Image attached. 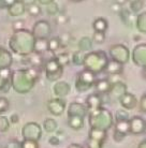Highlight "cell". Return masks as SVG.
I'll list each match as a JSON object with an SVG mask.
<instances>
[{
	"label": "cell",
	"instance_id": "cell-1",
	"mask_svg": "<svg viewBox=\"0 0 146 148\" xmlns=\"http://www.w3.org/2000/svg\"><path fill=\"white\" fill-rule=\"evenodd\" d=\"M39 79V71L36 67L12 71L11 87L17 93H28L32 90Z\"/></svg>",
	"mask_w": 146,
	"mask_h": 148
},
{
	"label": "cell",
	"instance_id": "cell-2",
	"mask_svg": "<svg viewBox=\"0 0 146 148\" xmlns=\"http://www.w3.org/2000/svg\"><path fill=\"white\" fill-rule=\"evenodd\" d=\"M34 34L28 29L16 30L13 32L9 40V47L15 54L23 57L31 55L34 49Z\"/></svg>",
	"mask_w": 146,
	"mask_h": 148
},
{
	"label": "cell",
	"instance_id": "cell-3",
	"mask_svg": "<svg viewBox=\"0 0 146 148\" xmlns=\"http://www.w3.org/2000/svg\"><path fill=\"white\" fill-rule=\"evenodd\" d=\"M109 62V57L103 51H95L86 53L83 60V66L85 70L90 71L94 74H100L104 72L106 64Z\"/></svg>",
	"mask_w": 146,
	"mask_h": 148
},
{
	"label": "cell",
	"instance_id": "cell-4",
	"mask_svg": "<svg viewBox=\"0 0 146 148\" xmlns=\"http://www.w3.org/2000/svg\"><path fill=\"white\" fill-rule=\"evenodd\" d=\"M88 123L90 128L108 131L114 123L112 113L108 108L101 106L96 111L88 112Z\"/></svg>",
	"mask_w": 146,
	"mask_h": 148
},
{
	"label": "cell",
	"instance_id": "cell-5",
	"mask_svg": "<svg viewBox=\"0 0 146 148\" xmlns=\"http://www.w3.org/2000/svg\"><path fill=\"white\" fill-rule=\"evenodd\" d=\"M96 74L87 70L80 72L75 79V88L79 92H85L94 87L96 83Z\"/></svg>",
	"mask_w": 146,
	"mask_h": 148
},
{
	"label": "cell",
	"instance_id": "cell-6",
	"mask_svg": "<svg viewBox=\"0 0 146 148\" xmlns=\"http://www.w3.org/2000/svg\"><path fill=\"white\" fill-rule=\"evenodd\" d=\"M22 136L27 141L39 142L42 137V128L41 126L34 121L27 122L22 128Z\"/></svg>",
	"mask_w": 146,
	"mask_h": 148
},
{
	"label": "cell",
	"instance_id": "cell-7",
	"mask_svg": "<svg viewBox=\"0 0 146 148\" xmlns=\"http://www.w3.org/2000/svg\"><path fill=\"white\" fill-rule=\"evenodd\" d=\"M64 73V67H61L55 57H52L51 59L45 63V76L49 82L59 81Z\"/></svg>",
	"mask_w": 146,
	"mask_h": 148
},
{
	"label": "cell",
	"instance_id": "cell-8",
	"mask_svg": "<svg viewBox=\"0 0 146 148\" xmlns=\"http://www.w3.org/2000/svg\"><path fill=\"white\" fill-rule=\"evenodd\" d=\"M130 51L124 44H114L110 47V56L112 60L119 62L120 64H126L130 59Z\"/></svg>",
	"mask_w": 146,
	"mask_h": 148
},
{
	"label": "cell",
	"instance_id": "cell-9",
	"mask_svg": "<svg viewBox=\"0 0 146 148\" xmlns=\"http://www.w3.org/2000/svg\"><path fill=\"white\" fill-rule=\"evenodd\" d=\"M31 34H34L36 40H47V39H49L51 34H52L51 24L44 19L38 21L37 23H34Z\"/></svg>",
	"mask_w": 146,
	"mask_h": 148
},
{
	"label": "cell",
	"instance_id": "cell-10",
	"mask_svg": "<svg viewBox=\"0 0 146 148\" xmlns=\"http://www.w3.org/2000/svg\"><path fill=\"white\" fill-rule=\"evenodd\" d=\"M132 58V61L134 62L135 66L144 68L146 66V44L141 43L138 44L133 48L132 55H130Z\"/></svg>",
	"mask_w": 146,
	"mask_h": 148
},
{
	"label": "cell",
	"instance_id": "cell-11",
	"mask_svg": "<svg viewBox=\"0 0 146 148\" xmlns=\"http://www.w3.org/2000/svg\"><path fill=\"white\" fill-rule=\"evenodd\" d=\"M146 122L141 116H133L129 119V133L133 135H141L145 132Z\"/></svg>",
	"mask_w": 146,
	"mask_h": 148
},
{
	"label": "cell",
	"instance_id": "cell-12",
	"mask_svg": "<svg viewBox=\"0 0 146 148\" xmlns=\"http://www.w3.org/2000/svg\"><path fill=\"white\" fill-rule=\"evenodd\" d=\"M47 110L54 116H60L66 110V102L61 98L51 99L47 102Z\"/></svg>",
	"mask_w": 146,
	"mask_h": 148
},
{
	"label": "cell",
	"instance_id": "cell-13",
	"mask_svg": "<svg viewBox=\"0 0 146 148\" xmlns=\"http://www.w3.org/2000/svg\"><path fill=\"white\" fill-rule=\"evenodd\" d=\"M87 115H88V111L85 104L79 103V102H72L69 104V108H68V117L71 116H77V117H82L85 119Z\"/></svg>",
	"mask_w": 146,
	"mask_h": 148
},
{
	"label": "cell",
	"instance_id": "cell-14",
	"mask_svg": "<svg viewBox=\"0 0 146 148\" xmlns=\"http://www.w3.org/2000/svg\"><path fill=\"white\" fill-rule=\"evenodd\" d=\"M118 101H119L120 105H121L126 111H132V110H134V108L138 106V103H139L136 97H135L133 93H130V92H128V91L120 97L119 99H118Z\"/></svg>",
	"mask_w": 146,
	"mask_h": 148
},
{
	"label": "cell",
	"instance_id": "cell-15",
	"mask_svg": "<svg viewBox=\"0 0 146 148\" xmlns=\"http://www.w3.org/2000/svg\"><path fill=\"white\" fill-rule=\"evenodd\" d=\"M126 92H127V85L123 82L118 81L115 82V83H112V86H111V89L108 93V97H109L110 100H112V99L118 100L120 97Z\"/></svg>",
	"mask_w": 146,
	"mask_h": 148
},
{
	"label": "cell",
	"instance_id": "cell-16",
	"mask_svg": "<svg viewBox=\"0 0 146 148\" xmlns=\"http://www.w3.org/2000/svg\"><path fill=\"white\" fill-rule=\"evenodd\" d=\"M85 105L87 108V111H96L98 108H100L101 106H103V100H102L101 95L98 93H91L86 98V102Z\"/></svg>",
	"mask_w": 146,
	"mask_h": 148
},
{
	"label": "cell",
	"instance_id": "cell-17",
	"mask_svg": "<svg viewBox=\"0 0 146 148\" xmlns=\"http://www.w3.org/2000/svg\"><path fill=\"white\" fill-rule=\"evenodd\" d=\"M53 91L57 98H64L71 91V86L64 81H57L53 86Z\"/></svg>",
	"mask_w": 146,
	"mask_h": 148
},
{
	"label": "cell",
	"instance_id": "cell-18",
	"mask_svg": "<svg viewBox=\"0 0 146 148\" xmlns=\"http://www.w3.org/2000/svg\"><path fill=\"white\" fill-rule=\"evenodd\" d=\"M13 63V56L7 48L0 46V69L10 68Z\"/></svg>",
	"mask_w": 146,
	"mask_h": 148
},
{
	"label": "cell",
	"instance_id": "cell-19",
	"mask_svg": "<svg viewBox=\"0 0 146 148\" xmlns=\"http://www.w3.org/2000/svg\"><path fill=\"white\" fill-rule=\"evenodd\" d=\"M25 12H26V7L23 4V2L21 0L15 1L14 3L11 4L10 7L8 8V13H9L10 16H13V17L21 16V15H23Z\"/></svg>",
	"mask_w": 146,
	"mask_h": 148
},
{
	"label": "cell",
	"instance_id": "cell-20",
	"mask_svg": "<svg viewBox=\"0 0 146 148\" xmlns=\"http://www.w3.org/2000/svg\"><path fill=\"white\" fill-rule=\"evenodd\" d=\"M112 83L109 79H99L96 81L94 85V88L96 90V93L98 95H108L111 89Z\"/></svg>",
	"mask_w": 146,
	"mask_h": 148
},
{
	"label": "cell",
	"instance_id": "cell-21",
	"mask_svg": "<svg viewBox=\"0 0 146 148\" xmlns=\"http://www.w3.org/2000/svg\"><path fill=\"white\" fill-rule=\"evenodd\" d=\"M104 72H106L109 75H120L123 73V64L114 60H109Z\"/></svg>",
	"mask_w": 146,
	"mask_h": 148
},
{
	"label": "cell",
	"instance_id": "cell-22",
	"mask_svg": "<svg viewBox=\"0 0 146 148\" xmlns=\"http://www.w3.org/2000/svg\"><path fill=\"white\" fill-rule=\"evenodd\" d=\"M93 28H94L95 32H102L105 34V31L109 28V23L104 17H98L93 23Z\"/></svg>",
	"mask_w": 146,
	"mask_h": 148
},
{
	"label": "cell",
	"instance_id": "cell-23",
	"mask_svg": "<svg viewBox=\"0 0 146 148\" xmlns=\"http://www.w3.org/2000/svg\"><path fill=\"white\" fill-rule=\"evenodd\" d=\"M106 136H108L106 131H103V130L100 129H94V128H90L89 133H88V138L101 142V143H104L105 140H106Z\"/></svg>",
	"mask_w": 146,
	"mask_h": 148
},
{
	"label": "cell",
	"instance_id": "cell-24",
	"mask_svg": "<svg viewBox=\"0 0 146 148\" xmlns=\"http://www.w3.org/2000/svg\"><path fill=\"white\" fill-rule=\"evenodd\" d=\"M85 123V119L82 117H77V116H71L68 118V125L69 127L73 130H80L84 127Z\"/></svg>",
	"mask_w": 146,
	"mask_h": 148
},
{
	"label": "cell",
	"instance_id": "cell-25",
	"mask_svg": "<svg viewBox=\"0 0 146 148\" xmlns=\"http://www.w3.org/2000/svg\"><path fill=\"white\" fill-rule=\"evenodd\" d=\"M93 44L94 42L93 40L88 37H83L81 38V40L79 41V48L80 51H82L84 53L90 52L93 49Z\"/></svg>",
	"mask_w": 146,
	"mask_h": 148
},
{
	"label": "cell",
	"instance_id": "cell-26",
	"mask_svg": "<svg viewBox=\"0 0 146 148\" xmlns=\"http://www.w3.org/2000/svg\"><path fill=\"white\" fill-rule=\"evenodd\" d=\"M135 26L138 28L140 32L145 34L146 32V13L145 12H141L135 21Z\"/></svg>",
	"mask_w": 146,
	"mask_h": 148
},
{
	"label": "cell",
	"instance_id": "cell-27",
	"mask_svg": "<svg viewBox=\"0 0 146 148\" xmlns=\"http://www.w3.org/2000/svg\"><path fill=\"white\" fill-rule=\"evenodd\" d=\"M47 52V40H36L34 53L41 55Z\"/></svg>",
	"mask_w": 146,
	"mask_h": 148
},
{
	"label": "cell",
	"instance_id": "cell-28",
	"mask_svg": "<svg viewBox=\"0 0 146 148\" xmlns=\"http://www.w3.org/2000/svg\"><path fill=\"white\" fill-rule=\"evenodd\" d=\"M57 128H58V123H57V121L55 119L47 118L45 119L44 122H43V129L46 132H49V133H54L57 130Z\"/></svg>",
	"mask_w": 146,
	"mask_h": 148
},
{
	"label": "cell",
	"instance_id": "cell-29",
	"mask_svg": "<svg viewBox=\"0 0 146 148\" xmlns=\"http://www.w3.org/2000/svg\"><path fill=\"white\" fill-rule=\"evenodd\" d=\"M115 128L114 130H116L120 133L127 135L129 134V120H120V121H116L115 123Z\"/></svg>",
	"mask_w": 146,
	"mask_h": 148
},
{
	"label": "cell",
	"instance_id": "cell-30",
	"mask_svg": "<svg viewBox=\"0 0 146 148\" xmlns=\"http://www.w3.org/2000/svg\"><path fill=\"white\" fill-rule=\"evenodd\" d=\"M60 48V42L58 38H51L47 39V51L51 53L56 52Z\"/></svg>",
	"mask_w": 146,
	"mask_h": 148
},
{
	"label": "cell",
	"instance_id": "cell-31",
	"mask_svg": "<svg viewBox=\"0 0 146 148\" xmlns=\"http://www.w3.org/2000/svg\"><path fill=\"white\" fill-rule=\"evenodd\" d=\"M84 56H85V53L82 52V51L74 52V53H73V55H72V57H71L72 63H73V64H75V66H83Z\"/></svg>",
	"mask_w": 146,
	"mask_h": 148
},
{
	"label": "cell",
	"instance_id": "cell-32",
	"mask_svg": "<svg viewBox=\"0 0 146 148\" xmlns=\"http://www.w3.org/2000/svg\"><path fill=\"white\" fill-rule=\"evenodd\" d=\"M55 58H56V60L61 67H66L70 63V56H69L68 53H61Z\"/></svg>",
	"mask_w": 146,
	"mask_h": 148
},
{
	"label": "cell",
	"instance_id": "cell-33",
	"mask_svg": "<svg viewBox=\"0 0 146 148\" xmlns=\"http://www.w3.org/2000/svg\"><path fill=\"white\" fill-rule=\"evenodd\" d=\"M27 12H28V14L30 15V16H34V17H37V16H39V15L41 14L42 12V9L40 5H38V4H31V5H29V7H27Z\"/></svg>",
	"mask_w": 146,
	"mask_h": 148
},
{
	"label": "cell",
	"instance_id": "cell-34",
	"mask_svg": "<svg viewBox=\"0 0 146 148\" xmlns=\"http://www.w3.org/2000/svg\"><path fill=\"white\" fill-rule=\"evenodd\" d=\"M118 13H119V16H120V18H121V21H123L126 25H129V26H130V25H131V24H130V15H131V13L128 11L127 9H123V8L120 9V11L118 12Z\"/></svg>",
	"mask_w": 146,
	"mask_h": 148
},
{
	"label": "cell",
	"instance_id": "cell-35",
	"mask_svg": "<svg viewBox=\"0 0 146 148\" xmlns=\"http://www.w3.org/2000/svg\"><path fill=\"white\" fill-rule=\"evenodd\" d=\"M10 120L5 116H0V132H7L10 129Z\"/></svg>",
	"mask_w": 146,
	"mask_h": 148
},
{
	"label": "cell",
	"instance_id": "cell-36",
	"mask_svg": "<svg viewBox=\"0 0 146 148\" xmlns=\"http://www.w3.org/2000/svg\"><path fill=\"white\" fill-rule=\"evenodd\" d=\"M130 10L132 11V13H134V14H138L141 12V10L143 9L144 7V2H143V0H138V1H134V2H132L130 3Z\"/></svg>",
	"mask_w": 146,
	"mask_h": 148
},
{
	"label": "cell",
	"instance_id": "cell-37",
	"mask_svg": "<svg viewBox=\"0 0 146 148\" xmlns=\"http://www.w3.org/2000/svg\"><path fill=\"white\" fill-rule=\"evenodd\" d=\"M58 39H59L60 42V47H66L71 41V36H70L69 32H64V34H60Z\"/></svg>",
	"mask_w": 146,
	"mask_h": 148
},
{
	"label": "cell",
	"instance_id": "cell-38",
	"mask_svg": "<svg viewBox=\"0 0 146 148\" xmlns=\"http://www.w3.org/2000/svg\"><path fill=\"white\" fill-rule=\"evenodd\" d=\"M46 12H47L49 15H51V16L58 15L59 14V7H58V4L55 3V2H52V3L47 4V7H46Z\"/></svg>",
	"mask_w": 146,
	"mask_h": 148
},
{
	"label": "cell",
	"instance_id": "cell-39",
	"mask_svg": "<svg viewBox=\"0 0 146 148\" xmlns=\"http://www.w3.org/2000/svg\"><path fill=\"white\" fill-rule=\"evenodd\" d=\"M9 108H10L9 100L4 97H0V115L9 111Z\"/></svg>",
	"mask_w": 146,
	"mask_h": 148
},
{
	"label": "cell",
	"instance_id": "cell-40",
	"mask_svg": "<svg viewBox=\"0 0 146 148\" xmlns=\"http://www.w3.org/2000/svg\"><path fill=\"white\" fill-rule=\"evenodd\" d=\"M116 121H120V120H129V114L126 110H118L115 115Z\"/></svg>",
	"mask_w": 146,
	"mask_h": 148
},
{
	"label": "cell",
	"instance_id": "cell-41",
	"mask_svg": "<svg viewBox=\"0 0 146 148\" xmlns=\"http://www.w3.org/2000/svg\"><path fill=\"white\" fill-rule=\"evenodd\" d=\"M93 42L97 43V44H102L105 41V34H102V32H94V36H93Z\"/></svg>",
	"mask_w": 146,
	"mask_h": 148
},
{
	"label": "cell",
	"instance_id": "cell-42",
	"mask_svg": "<svg viewBox=\"0 0 146 148\" xmlns=\"http://www.w3.org/2000/svg\"><path fill=\"white\" fill-rule=\"evenodd\" d=\"M12 71L10 70V68H4V69H0V77L4 79V81H10L11 77Z\"/></svg>",
	"mask_w": 146,
	"mask_h": 148
},
{
	"label": "cell",
	"instance_id": "cell-43",
	"mask_svg": "<svg viewBox=\"0 0 146 148\" xmlns=\"http://www.w3.org/2000/svg\"><path fill=\"white\" fill-rule=\"evenodd\" d=\"M103 144L104 143L88 138V141H87V148H103Z\"/></svg>",
	"mask_w": 146,
	"mask_h": 148
},
{
	"label": "cell",
	"instance_id": "cell-44",
	"mask_svg": "<svg viewBox=\"0 0 146 148\" xmlns=\"http://www.w3.org/2000/svg\"><path fill=\"white\" fill-rule=\"evenodd\" d=\"M21 145H22V148H39L38 142H34V141H27V140H24V141L21 143Z\"/></svg>",
	"mask_w": 146,
	"mask_h": 148
},
{
	"label": "cell",
	"instance_id": "cell-45",
	"mask_svg": "<svg viewBox=\"0 0 146 148\" xmlns=\"http://www.w3.org/2000/svg\"><path fill=\"white\" fill-rule=\"evenodd\" d=\"M125 137H126V135L123 133H120V132H118V131H116V130H114V134H113V138H114V141L117 142V143H119V142H121L123 140H124Z\"/></svg>",
	"mask_w": 146,
	"mask_h": 148
},
{
	"label": "cell",
	"instance_id": "cell-46",
	"mask_svg": "<svg viewBox=\"0 0 146 148\" xmlns=\"http://www.w3.org/2000/svg\"><path fill=\"white\" fill-rule=\"evenodd\" d=\"M138 105L140 106V111L142 112V113H145L146 112V96L145 95L142 96V98H141L140 102L138 103Z\"/></svg>",
	"mask_w": 146,
	"mask_h": 148
},
{
	"label": "cell",
	"instance_id": "cell-47",
	"mask_svg": "<svg viewBox=\"0 0 146 148\" xmlns=\"http://www.w3.org/2000/svg\"><path fill=\"white\" fill-rule=\"evenodd\" d=\"M17 0H0V9H5L9 8L11 4H13Z\"/></svg>",
	"mask_w": 146,
	"mask_h": 148
},
{
	"label": "cell",
	"instance_id": "cell-48",
	"mask_svg": "<svg viewBox=\"0 0 146 148\" xmlns=\"http://www.w3.org/2000/svg\"><path fill=\"white\" fill-rule=\"evenodd\" d=\"M5 148H22V145H21V142L16 141V140H12L8 143Z\"/></svg>",
	"mask_w": 146,
	"mask_h": 148
},
{
	"label": "cell",
	"instance_id": "cell-49",
	"mask_svg": "<svg viewBox=\"0 0 146 148\" xmlns=\"http://www.w3.org/2000/svg\"><path fill=\"white\" fill-rule=\"evenodd\" d=\"M12 28L14 31L16 30H21V29H24V22L23 21H17V22H14L13 23V25H12Z\"/></svg>",
	"mask_w": 146,
	"mask_h": 148
},
{
	"label": "cell",
	"instance_id": "cell-50",
	"mask_svg": "<svg viewBox=\"0 0 146 148\" xmlns=\"http://www.w3.org/2000/svg\"><path fill=\"white\" fill-rule=\"evenodd\" d=\"M49 143L51 145H53V146H58V145L60 144L59 137L56 136V135H53V136H51L49 138Z\"/></svg>",
	"mask_w": 146,
	"mask_h": 148
},
{
	"label": "cell",
	"instance_id": "cell-51",
	"mask_svg": "<svg viewBox=\"0 0 146 148\" xmlns=\"http://www.w3.org/2000/svg\"><path fill=\"white\" fill-rule=\"evenodd\" d=\"M67 22H68V17L66 16V15L58 14V16H57V23H58V24H61V25H64V24H66Z\"/></svg>",
	"mask_w": 146,
	"mask_h": 148
},
{
	"label": "cell",
	"instance_id": "cell-52",
	"mask_svg": "<svg viewBox=\"0 0 146 148\" xmlns=\"http://www.w3.org/2000/svg\"><path fill=\"white\" fill-rule=\"evenodd\" d=\"M9 120H10V123H17V122L19 121V115H16V114L11 115V117L9 118Z\"/></svg>",
	"mask_w": 146,
	"mask_h": 148
},
{
	"label": "cell",
	"instance_id": "cell-53",
	"mask_svg": "<svg viewBox=\"0 0 146 148\" xmlns=\"http://www.w3.org/2000/svg\"><path fill=\"white\" fill-rule=\"evenodd\" d=\"M21 1H22L23 4H24L25 7H29V5H31V4L36 3L37 0H21Z\"/></svg>",
	"mask_w": 146,
	"mask_h": 148
},
{
	"label": "cell",
	"instance_id": "cell-54",
	"mask_svg": "<svg viewBox=\"0 0 146 148\" xmlns=\"http://www.w3.org/2000/svg\"><path fill=\"white\" fill-rule=\"evenodd\" d=\"M10 88H11V82L9 81V82H7V84L4 85V87L2 88V92H9V90H10Z\"/></svg>",
	"mask_w": 146,
	"mask_h": 148
},
{
	"label": "cell",
	"instance_id": "cell-55",
	"mask_svg": "<svg viewBox=\"0 0 146 148\" xmlns=\"http://www.w3.org/2000/svg\"><path fill=\"white\" fill-rule=\"evenodd\" d=\"M37 1H39V3L43 4V5H47V4L54 2L55 0H37Z\"/></svg>",
	"mask_w": 146,
	"mask_h": 148
},
{
	"label": "cell",
	"instance_id": "cell-56",
	"mask_svg": "<svg viewBox=\"0 0 146 148\" xmlns=\"http://www.w3.org/2000/svg\"><path fill=\"white\" fill-rule=\"evenodd\" d=\"M127 2H128V0H115V3H117L118 5H120V7L125 5Z\"/></svg>",
	"mask_w": 146,
	"mask_h": 148
},
{
	"label": "cell",
	"instance_id": "cell-57",
	"mask_svg": "<svg viewBox=\"0 0 146 148\" xmlns=\"http://www.w3.org/2000/svg\"><path fill=\"white\" fill-rule=\"evenodd\" d=\"M7 82H9V81H4V79H2V78L0 77V91L2 90V88L4 87V85L7 84Z\"/></svg>",
	"mask_w": 146,
	"mask_h": 148
},
{
	"label": "cell",
	"instance_id": "cell-58",
	"mask_svg": "<svg viewBox=\"0 0 146 148\" xmlns=\"http://www.w3.org/2000/svg\"><path fill=\"white\" fill-rule=\"evenodd\" d=\"M112 9H113V11H115V12H117V13H118V12L120 11V9H121V7H120V5H118L117 3H115L114 5H113Z\"/></svg>",
	"mask_w": 146,
	"mask_h": 148
},
{
	"label": "cell",
	"instance_id": "cell-59",
	"mask_svg": "<svg viewBox=\"0 0 146 148\" xmlns=\"http://www.w3.org/2000/svg\"><path fill=\"white\" fill-rule=\"evenodd\" d=\"M68 148H84V147L80 144H71V145H69V147Z\"/></svg>",
	"mask_w": 146,
	"mask_h": 148
},
{
	"label": "cell",
	"instance_id": "cell-60",
	"mask_svg": "<svg viewBox=\"0 0 146 148\" xmlns=\"http://www.w3.org/2000/svg\"><path fill=\"white\" fill-rule=\"evenodd\" d=\"M138 148H146V141H142L141 143L139 144Z\"/></svg>",
	"mask_w": 146,
	"mask_h": 148
},
{
	"label": "cell",
	"instance_id": "cell-61",
	"mask_svg": "<svg viewBox=\"0 0 146 148\" xmlns=\"http://www.w3.org/2000/svg\"><path fill=\"white\" fill-rule=\"evenodd\" d=\"M72 2H81V1H83V0H71Z\"/></svg>",
	"mask_w": 146,
	"mask_h": 148
},
{
	"label": "cell",
	"instance_id": "cell-62",
	"mask_svg": "<svg viewBox=\"0 0 146 148\" xmlns=\"http://www.w3.org/2000/svg\"><path fill=\"white\" fill-rule=\"evenodd\" d=\"M130 3H132V2H134V1H138V0H128Z\"/></svg>",
	"mask_w": 146,
	"mask_h": 148
}]
</instances>
